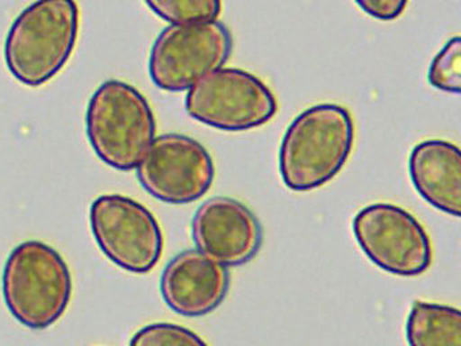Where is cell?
<instances>
[{
  "label": "cell",
  "instance_id": "cell-1",
  "mask_svg": "<svg viewBox=\"0 0 461 346\" xmlns=\"http://www.w3.org/2000/svg\"><path fill=\"white\" fill-rule=\"evenodd\" d=\"M355 143V122L347 107L322 103L299 114L285 130L279 149L283 183L307 192L333 180L347 164Z\"/></svg>",
  "mask_w": 461,
  "mask_h": 346
},
{
  "label": "cell",
  "instance_id": "cell-8",
  "mask_svg": "<svg viewBox=\"0 0 461 346\" xmlns=\"http://www.w3.org/2000/svg\"><path fill=\"white\" fill-rule=\"evenodd\" d=\"M353 234L363 253L391 275L412 278L433 262L430 235L404 208L391 203H372L352 222Z\"/></svg>",
  "mask_w": 461,
  "mask_h": 346
},
{
  "label": "cell",
  "instance_id": "cell-11",
  "mask_svg": "<svg viewBox=\"0 0 461 346\" xmlns=\"http://www.w3.org/2000/svg\"><path fill=\"white\" fill-rule=\"evenodd\" d=\"M230 272L198 249L180 251L161 273L160 291L166 305L188 318L209 315L226 299Z\"/></svg>",
  "mask_w": 461,
  "mask_h": 346
},
{
  "label": "cell",
  "instance_id": "cell-15",
  "mask_svg": "<svg viewBox=\"0 0 461 346\" xmlns=\"http://www.w3.org/2000/svg\"><path fill=\"white\" fill-rule=\"evenodd\" d=\"M428 80L438 91H461V40L453 37L445 43L429 65Z\"/></svg>",
  "mask_w": 461,
  "mask_h": 346
},
{
  "label": "cell",
  "instance_id": "cell-3",
  "mask_svg": "<svg viewBox=\"0 0 461 346\" xmlns=\"http://www.w3.org/2000/svg\"><path fill=\"white\" fill-rule=\"evenodd\" d=\"M74 281L64 257L42 241L13 249L2 275V294L12 315L32 330L55 324L68 308Z\"/></svg>",
  "mask_w": 461,
  "mask_h": 346
},
{
  "label": "cell",
  "instance_id": "cell-4",
  "mask_svg": "<svg viewBox=\"0 0 461 346\" xmlns=\"http://www.w3.org/2000/svg\"><path fill=\"white\" fill-rule=\"evenodd\" d=\"M156 116L141 91L107 80L91 96L86 132L96 156L117 170L136 169L156 138Z\"/></svg>",
  "mask_w": 461,
  "mask_h": 346
},
{
  "label": "cell",
  "instance_id": "cell-10",
  "mask_svg": "<svg viewBox=\"0 0 461 346\" xmlns=\"http://www.w3.org/2000/svg\"><path fill=\"white\" fill-rule=\"evenodd\" d=\"M196 249L226 268L252 261L264 232L256 214L234 197L212 196L199 205L191 223Z\"/></svg>",
  "mask_w": 461,
  "mask_h": 346
},
{
  "label": "cell",
  "instance_id": "cell-6",
  "mask_svg": "<svg viewBox=\"0 0 461 346\" xmlns=\"http://www.w3.org/2000/svg\"><path fill=\"white\" fill-rule=\"evenodd\" d=\"M191 118L223 132L263 126L277 113L274 92L261 78L240 68H220L194 84L185 96Z\"/></svg>",
  "mask_w": 461,
  "mask_h": 346
},
{
  "label": "cell",
  "instance_id": "cell-9",
  "mask_svg": "<svg viewBox=\"0 0 461 346\" xmlns=\"http://www.w3.org/2000/svg\"><path fill=\"white\" fill-rule=\"evenodd\" d=\"M136 169L148 194L176 205L201 199L215 178L214 159L209 150L195 138L177 132L156 137Z\"/></svg>",
  "mask_w": 461,
  "mask_h": 346
},
{
  "label": "cell",
  "instance_id": "cell-12",
  "mask_svg": "<svg viewBox=\"0 0 461 346\" xmlns=\"http://www.w3.org/2000/svg\"><path fill=\"white\" fill-rule=\"evenodd\" d=\"M409 173L415 191L437 210L461 214V153L445 140H426L412 148Z\"/></svg>",
  "mask_w": 461,
  "mask_h": 346
},
{
  "label": "cell",
  "instance_id": "cell-13",
  "mask_svg": "<svg viewBox=\"0 0 461 346\" xmlns=\"http://www.w3.org/2000/svg\"><path fill=\"white\" fill-rule=\"evenodd\" d=\"M409 346H461V313L452 305L415 300L406 321Z\"/></svg>",
  "mask_w": 461,
  "mask_h": 346
},
{
  "label": "cell",
  "instance_id": "cell-16",
  "mask_svg": "<svg viewBox=\"0 0 461 346\" xmlns=\"http://www.w3.org/2000/svg\"><path fill=\"white\" fill-rule=\"evenodd\" d=\"M129 346H209L195 332L176 323L147 324L134 332Z\"/></svg>",
  "mask_w": 461,
  "mask_h": 346
},
{
  "label": "cell",
  "instance_id": "cell-14",
  "mask_svg": "<svg viewBox=\"0 0 461 346\" xmlns=\"http://www.w3.org/2000/svg\"><path fill=\"white\" fill-rule=\"evenodd\" d=\"M148 7L171 24L217 21L222 0H145Z\"/></svg>",
  "mask_w": 461,
  "mask_h": 346
},
{
  "label": "cell",
  "instance_id": "cell-5",
  "mask_svg": "<svg viewBox=\"0 0 461 346\" xmlns=\"http://www.w3.org/2000/svg\"><path fill=\"white\" fill-rule=\"evenodd\" d=\"M231 50L233 37L222 22L169 24L150 49V78L163 91H188L204 76L223 68Z\"/></svg>",
  "mask_w": 461,
  "mask_h": 346
},
{
  "label": "cell",
  "instance_id": "cell-2",
  "mask_svg": "<svg viewBox=\"0 0 461 346\" xmlns=\"http://www.w3.org/2000/svg\"><path fill=\"white\" fill-rule=\"evenodd\" d=\"M79 30L77 0H34L15 18L7 32V69L23 86H44L71 59Z\"/></svg>",
  "mask_w": 461,
  "mask_h": 346
},
{
  "label": "cell",
  "instance_id": "cell-17",
  "mask_svg": "<svg viewBox=\"0 0 461 346\" xmlns=\"http://www.w3.org/2000/svg\"><path fill=\"white\" fill-rule=\"evenodd\" d=\"M355 3L372 18L391 22L403 14L409 0H355Z\"/></svg>",
  "mask_w": 461,
  "mask_h": 346
},
{
  "label": "cell",
  "instance_id": "cell-7",
  "mask_svg": "<svg viewBox=\"0 0 461 346\" xmlns=\"http://www.w3.org/2000/svg\"><path fill=\"white\" fill-rule=\"evenodd\" d=\"M90 224L102 253L126 272L149 273L163 256L164 235L149 208L121 194L94 200Z\"/></svg>",
  "mask_w": 461,
  "mask_h": 346
}]
</instances>
